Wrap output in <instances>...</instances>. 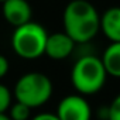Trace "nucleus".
Returning a JSON list of instances; mask_svg holds the SVG:
<instances>
[{
	"instance_id": "2",
	"label": "nucleus",
	"mask_w": 120,
	"mask_h": 120,
	"mask_svg": "<svg viewBox=\"0 0 120 120\" xmlns=\"http://www.w3.org/2000/svg\"><path fill=\"white\" fill-rule=\"evenodd\" d=\"M107 72L102 59L96 55L86 54L76 59L71 71V82L76 92L82 96L98 93L106 82Z\"/></svg>"
},
{
	"instance_id": "1",
	"label": "nucleus",
	"mask_w": 120,
	"mask_h": 120,
	"mask_svg": "<svg viewBox=\"0 0 120 120\" xmlns=\"http://www.w3.org/2000/svg\"><path fill=\"white\" fill-rule=\"evenodd\" d=\"M62 24L75 44H86L100 31V14L88 0H72L64 10Z\"/></svg>"
},
{
	"instance_id": "10",
	"label": "nucleus",
	"mask_w": 120,
	"mask_h": 120,
	"mask_svg": "<svg viewBox=\"0 0 120 120\" xmlns=\"http://www.w3.org/2000/svg\"><path fill=\"white\" fill-rule=\"evenodd\" d=\"M9 117L11 120H30L31 119V109L20 102H16L9 109Z\"/></svg>"
},
{
	"instance_id": "11",
	"label": "nucleus",
	"mask_w": 120,
	"mask_h": 120,
	"mask_svg": "<svg viewBox=\"0 0 120 120\" xmlns=\"http://www.w3.org/2000/svg\"><path fill=\"white\" fill-rule=\"evenodd\" d=\"M11 105H13L11 90L6 85L0 83V114H6L9 112V109L11 107Z\"/></svg>"
},
{
	"instance_id": "16",
	"label": "nucleus",
	"mask_w": 120,
	"mask_h": 120,
	"mask_svg": "<svg viewBox=\"0 0 120 120\" xmlns=\"http://www.w3.org/2000/svg\"><path fill=\"white\" fill-rule=\"evenodd\" d=\"M6 2H7V0H0V3H2V4H3V3H6Z\"/></svg>"
},
{
	"instance_id": "15",
	"label": "nucleus",
	"mask_w": 120,
	"mask_h": 120,
	"mask_svg": "<svg viewBox=\"0 0 120 120\" xmlns=\"http://www.w3.org/2000/svg\"><path fill=\"white\" fill-rule=\"evenodd\" d=\"M0 120H11V119H10L9 114L6 113V114H0Z\"/></svg>"
},
{
	"instance_id": "4",
	"label": "nucleus",
	"mask_w": 120,
	"mask_h": 120,
	"mask_svg": "<svg viewBox=\"0 0 120 120\" xmlns=\"http://www.w3.org/2000/svg\"><path fill=\"white\" fill-rule=\"evenodd\" d=\"M47 40V30L41 24L30 21L14 28L11 35V48L23 59H37L41 55H45Z\"/></svg>"
},
{
	"instance_id": "12",
	"label": "nucleus",
	"mask_w": 120,
	"mask_h": 120,
	"mask_svg": "<svg viewBox=\"0 0 120 120\" xmlns=\"http://www.w3.org/2000/svg\"><path fill=\"white\" fill-rule=\"evenodd\" d=\"M107 120H120V93L107 106Z\"/></svg>"
},
{
	"instance_id": "14",
	"label": "nucleus",
	"mask_w": 120,
	"mask_h": 120,
	"mask_svg": "<svg viewBox=\"0 0 120 120\" xmlns=\"http://www.w3.org/2000/svg\"><path fill=\"white\" fill-rule=\"evenodd\" d=\"M30 120H59L58 116L55 113H49V112H44V113H40V114H35L33 116Z\"/></svg>"
},
{
	"instance_id": "7",
	"label": "nucleus",
	"mask_w": 120,
	"mask_h": 120,
	"mask_svg": "<svg viewBox=\"0 0 120 120\" xmlns=\"http://www.w3.org/2000/svg\"><path fill=\"white\" fill-rule=\"evenodd\" d=\"M76 44L75 41L65 33H54L48 34V40L45 44V55L55 61H61V59L68 58L72 55Z\"/></svg>"
},
{
	"instance_id": "13",
	"label": "nucleus",
	"mask_w": 120,
	"mask_h": 120,
	"mask_svg": "<svg viewBox=\"0 0 120 120\" xmlns=\"http://www.w3.org/2000/svg\"><path fill=\"white\" fill-rule=\"evenodd\" d=\"M9 68H10V64H9V59L0 54V79L4 78L9 72Z\"/></svg>"
},
{
	"instance_id": "8",
	"label": "nucleus",
	"mask_w": 120,
	"mask_h": 120,
	"mask_svg": "<svg viewBox=\"0 0 120 120\" xmlns=\"http://www.w3.org/2000/svg\"><path fill=\"white\" fill-rule=\"evenodd\" d=\"M100 31L110 42H120V7H110L100 16Z\"/></svg>"
},
{
	"instance_id": "9",
	"label": "nucleus",
	"mask_w": 120,
	"mask_h": 120,
	"mask_svg": "<svg viewBox=\"0 0 120 120\" xmlns=\"http://www.w3.org/2000/svg\"><path fill=\"white\" fill-rule=\"evenodd\" d=\"M100 59L107 75L120 78V42H110L103 51Z\"/></svg>"
},
{
	"instance_id": "5",
	"label": "nucleus",
	"mask_w": 120,
	"mask_h": 120,
	"mask_svg": "<svg viewBox=\"0 0 120 120\" xmlns=\"http://www.w3.org/2000/svg\"><path fill=\"white\" fill-rule=\"evenodd\" d=\"M59 120H90L92 107L82 95H68L59 100L56 113Z\"/></svg>"
},
{
	"instance_id": "3",
	"label": "nucleus",
	"mask_w": 120,
	"mask_h": 120,
	"mask_svg": "<svg viewBox=\"0 0 120 120\" xmlns=\"http://www.w3.org/2000/svg\"><path fill=\"white\" fill-rule=\"evenodd\" d=\"M52 81L42 72H27L16 82L13 95L16 102H20L30 109L45 105L52 96Z\"/></svg>"
},
{
	"instance_id": "6",
	"label": "nucleus",
	"mask_w": 120,
	"mask_h": 120,
	"mask_svg": "<svg viewBox=\"0 0 120 120\" xmlns=\"http://www.w3.org/2000/svg\"><path fill=\"white\" fill-rule=\"evenodd\" d=\"M2 11L4 20L14 28L33 21V9L27 0H7L2 4Z\"/></svg>"
}]
</instances>
